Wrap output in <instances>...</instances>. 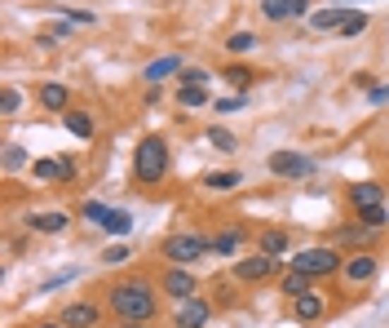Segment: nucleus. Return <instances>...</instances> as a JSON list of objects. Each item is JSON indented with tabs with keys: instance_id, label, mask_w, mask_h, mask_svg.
<instances>
[{
	"instance_id": "1",
	"label": "nucleus",
	"mask_w": 389,
	"mask_h": 328,
	"mask_svg": "<svg viewBox=\"0 0 389 328\" xmlns=\"http://www.w3.org/2000/svg\"><path fill=\"white\" fill-rule=\"evenodd\" d=\"M155 288L146 280H120L111 284V310L120 315V324H150L155 320Z\"/></svg>"
},
{
	"instance_id": "2",
	"label": "nucleus",
	"mask_w": 389,
	"mask_h": 328,
	"mask_svg": "<svg viewBox=\"0 0 389 328\" xmlns=\"http://www.w3.org/2000/svg\"><path fill=\"white\" fill-rule=\"evenodd\" d=\"M164 173H168V142L160 134H150L133 151V182L155 187V182H164Z\"/></svg>"
},
{
	"instance_id": "3",
	"label": "nucleus",
	"mask_w": 389,
	"mask_h": 328,
	"mask_svg": "<svg viewBox=\"0 0 389 328\" xmlns=\"http://www.w3.org/2000/svg\"><path fill=\"white\" fill-rule=\"evenodd\" d=\"M292 266L306 271L310 280H318V275H336V271L345 266V257L336 253V249H328V244H318V249H301V253L292 257Z\"/></svg>"
},
{
	"instance_id": "4",
	"label": "nucleus",
	"mask_w": 389,
	"mask_h": 328,
	"mask_svg": "<svg viewBox=\"0 0 389 328\" xmlns=\"http://www.w3.org/2000/svg\"><path fill=\"white\" fill-rule=\"evenodd\" d=\"M204 253H208V240L204 235H168L164 240V257L173 262V266H195Z\"/></svg>"
},
{
	"instance_id": "5",
	"label": "nucleus",
	"mask_w": 389,
	"mask_h": 328,
	"mask_svg": "<svg viewBox=\"0 0 389 328\" xmlns=\"http://www.w3.org/2000/svg\"><path fill=\"white\" fill-rule=\"evenodd\" d=\"M265 169L275 173V177H310L314 173V160L301 156V151H275V156L265 160Z\"/></svg>"
},
{
	"instance_id": "6",
	"label": "nucleus",
	"mask_w": 389,
	"mask_h": 328,
	"mask_svg": "<svg viewBox=\"0 0 389 328\" xmlns=\"http://www.w3.org/2000/svg\"><path fill=\"white\" fill-rule=\"evenodd\" d=\"M275 271H279V257H270V253H257V257H239V262H234V280H244V284H261V280H270Z\"/></svg>"
},
{
	"instance_id": "7",
	"label": "nucleus",
	"mask_w": 389,
	"mask_h": 328,
	"mask_svg": "<svg viewBox=\"0 0 389 328\" xmlns=\"http://www.w3.org/2000/svg\"><path fill=\"white\" fill-rule=\"evenodd\" d=\"M160 288L168 293V298H177V302H191L195 293H199L195 275L186 271V266H168V271H164V280H160Z\"/></svg>"
},
{
	"instance_id": "8",
	"label": "nucleus",
	"mask_w": 389,
	"mask_h": 328,
	"mask_svg": "<svg viewBox=\"0 0 389 328\" xmlns=\"http://www.w3.org/2000/svg\"><path fill=\"white\" fill-rule=\"evenodd\" d=\"M376 271H381L376 253H354V257H345V266H341V275L349 284H371V280H376Z\"/></svg>"
},
{
	"instance_id": "9",
	"label": "nucleus",
	"mask_w": 389,
	"mask_h": 328,
	"mask_svg": "<svg viewBox=\"0 0 389 328\" xmlns=\"http://www.w3.org/2000/svg\"><path fill=\"white\" fill-rule=\"evenodd\" d=\"M208 320H213V306H208V302H199V298H191V302H181V306H177L173 328H208Z\"/></svg>"
},
{
	"instance_id": "10",
	"label": "nucleus",
	"mask_w": 389,
	"mask_h": 328,
	"mask_svg": "<svg viewBox=\"0 0 389 328\" xmlns=\"http://www.w3.org/2000/svg\"><path fill=\"white\" fill-rule=\"evenodd\" d=\"M349 204H354V213L381 209V204H385V187H381V182H354V187H349Z\"/></svg>"
},
{
	"instance_id": "11",
	"label": "nucleus",
	"mask_w": 389,
	"mask_h": 328,
	"mask_svg": "<svg viewBox=\"0 0 389 328\" xmlns=\"http://www.w3.org/2000/svg\"><path fill=\"white\" fill-rule=\"evenodd\" d=\"M310 9V0H261V13L270 23H287V18H301Z\"/></svg>"
},
{
	"instance_id": "12",
	"label": "nucleus",
	"mask_w": 389,
	"mask_h": 328,
	"mask_svg": "<svg viewBox=\"0 0 389 328\" xmlns=\"http://www.w3.org/2000/svg\"><path fill=\"white\" fill-rule=\"evenodd\" d=\"M27 226H31L36 235H58V231H66V226H71V218H66L62 209H49V213H31Z\"/></svg>"
},
{
	"instance_id": "13",
	"label": "nucleus",
	"mask_w": 389,
	"mask_h": 328,
	"mask_svg": "<svg viewBox=\"0 0 389 328\" xmlns=\"http://www.w3.org/2000/svg\"><path fill=\"white\" fill-rule=\"evenodd\" d=\"M97 320H102V310L89 302H71L62 310V328H97Z\"/></svg>"
},
{
	"instance_id": "14",
	"label": "nucleus",
	"mask_w": 389,
	"mask_h": 328,
	"mask_svg": "<svg viewBox=\"0 0 389 328\" xmlns=\"http://www.w3.org/2000/svg\"><path fill=\"white\" fill-rule=\"evenodd\" d=\"M186 67H181V58L177 54H168V58H155V62H150V67L142 71V80H146V85H164V80L168 76H181Z\"/></svg>"
},
{
	"instance_id": "15",
	"label": "nucleus",
	"mask_w": 389,
	"mask_h": 328,
	"mask_svg": "<svg viewBox=\"0 0 389 328\" xmlns=\"http://www.w3.org/2000/svg\"><path fill=\"white\" fill-rule=\"evenodd\" d=\"M345 23H349V9H345V5H332V9L310 13V27H314V31H341Z\"/></svg>"
},
{
	"instance_id": "16",
	"label": "nucleus",
	"mask_w": 389,
	"mask_h": 328,
	"mask_svg": "<svg viewBox=\"0 0 389 328\" xmlns=\"http://www.w3.org/2000/svg\"><path fill=\"white\" fill-rule=\"evenodd\" d=\"M279 293H287V298L297 302V298H306V293H314V280H310L306 271H297V266H292V271H287L283 280H279Z\"/></svg>"
},
{
	"instance_id": "17",
	"label": "nucleus",
	"mask_w": 389,
	"mask_h": 328,
	"mask_svg": "<svg viewBox=\"0 0 389 328\" xmlns=\"http://www.w3.org/2000/svg\"><path fill=\"white\" fill-rule=\"evenodd\" d=\"M328 315V302L318 298V293H306V298H297V320L301 324H318Z\"/></svg>"
},
{
	"instance_id": "18",
	"label": "nucleus",
	"mask_w": 389,
	"mask_h": 328,
	"mask_svg": "<svg viewBox=\"0 0 389 328\" xmlns=\"http://www.w3.org/2000/svg\"><path fill=\"white\" fill-rule=\"evenodd\" d=\"M239 244H244V231H222V235H213V240H208V253H217V257H234V253H239Z\"/></svg>"
},
{
	"instance_id": "19",
	"label": "nucleus",
	"mask_w": 389,
	"mask_h": 328,
	"mask_svg": "<svg viewBox=\"0 0 389 328\" xmlns=\"http://www.w3.org/2000/svg\"><path fill=\"white\" fill-rule=\"evenodd\" d=\"M62 120H66V134H71V138H84V142L93 138V120H89V111H62Z\"/></svg>"
},
{
	"instance_id": "20",
	"label": "nucleus",
	"mask_w": 389,
	"mask_h": 328,
	"mask_svg": "<svg viewBox=\"0 0 389 328\" xmlns=\"http://www.w3.org/2000/svg\"><path fill=\"white\" fill-rule=\"evenodd\" d=\"M261 253H270V257H283V253H287V231H279V226H270V231H261Z\"/></svg>"
},
{
	"instance_id": "21",
	"label": "nucleus",
	"mask_w": 389,
	"mask_h": 328,
	"mask_svg": "<svg viewBox=\"0 0 389 328\" xmlns=\"http://www.w3.org/2000/svg\"><path fill=\"white\" fill-rule=\"evenodd\" d=\"M239 182H244V177L234 173V169H226V173H208V177H204V187H208V191H234Z\"/></svg>"
},
{
	"instance_id": "22",
	"label": "nucleus",
	"mask_w": 389,
	"mask_h": 328,
	"mask_svg": "<svg viewBox=\"0 0 389 328\" xmlns=\"http://www.w3.org/2000/svg\"><path fill=\"white\" fill-rule=\"evenodd\" d=\"M31 173H36L40 182H62V160H36Z\"/></svg>"
},
{
	"instance_id": "23",
	"label": "nucleus",
	"mask_w": 389,
	"mask_h": 328,
	"mask_svg": "<svg viewBox=\"0 0 389 328\" xmlns=\"http://www.w3.org/2000/svg\"><path fill=\"white\" fill-rule=\"evenodd\" d=\"M40 107H49V111H66V89H62V85H44V89H40Z\"/></svg>"
},
{
	"instance_id": "24",
	"label": "nucleus",
	"mask_w": 389,
	"mask_h": 328,
	"mask_svg": "<svg viewBox=\"0 0 389 328\" xmlns=\"http://www.w3.org/2000/svg\"><path fill=\"white\" fill-rule=\"evenodd\" d=\"M177 102H181V107H204V102H208V89H204V85H181V89H177Z\"/></svg>"
},
{
	"instance_id": "25",
	"label": "nucleus",
	"mask_w": 389,
	"mask_h": 328,
	"mask_svg": "<svg viewBox=\"0 0 389 328\" xmlns=\"http://www.w3.org/2000/svg\"><path fill=\"white\" fill-rule=\"evenodd\" d=\"M102 231H107V235H128V231H133V218H128L124 209H111V218H107Z\"/></svg>"
},
{
	"instance_id": "26",
	"label": "nucleus",
	"mask_w": 389,
	"mask_h": 328,
	"mask_svg": "<svg viewBox=\"0 0 389 328\" xmlns=\"http://www.w3.org/2000/svg\"><path fill=\"white\" fill-rule=\"evenodd\" d=\"M80 213L89 218L93 226H107V218H111V204H102V200H84L80 204Z\"/></svg>"
},
{
	"instance_id": "27",
	"label": "nucleus",
	"mask_w": 389,
	"mask_h": 328,
	"mask_svg": "<svg viewBox=\"0 0 389 328\" xmlns=\"http://www.w3.org/2000/svg\"><path fill=\"white\" fill-rule=\"evenodd\" d=\"M208 146H217V151H234L239 142H234V134H230V129L213 124V129H208Z\"/></svg>"
},
{
	"instance_id": "28",
	"label": "nucleus",
	"mask_w": 389,
	"mask_h": 328,
	"mask_svg": "<svg viewBox=\"0 0 389 328\" xmlns=\"http://www.w3.org/2000/svg\"><path fill=\"white\" fill-rule=\"evenodd\" d=\"M226 49L230 54H248V49H257V36H252V31H234V36L226 40Z\"/></svg>"
},
{
	"instance_id": "29",
	"label": "nucleus",
	"mask_w": 389,
	"mask_h": 328,
	"mask_svg": "<svg viewBox=\"0 0 389 328\" xmlns=\"http://www.w3.org/2000/svg\"><path fill=\"white\" fill-rule=\"evenodd\" d=\"M359 222L367 226V231H385V222H389V213H385V204H381V209H367V213H359Z\"/></svg>"
},
{
	"instance_id": "30",
	"label": "nucleus",
	"mask_w": 389,
	"mask_h": 328,
	"mask_svg": "<svg viewBox=\"0 0 389 328\" xmlns=\"http://www.w3.org/2000/svg\"><path fill=\"white\" fill-rule=\"evenodd\" d=\"M367 226L359 222V226H341V231H336V240H341V244H367Z\"/></svg>"
},
{
	"instance_id": "31",
	"label": "nucleus",
	"mask_w": 389,
	"mask_h": 328,
	"mask_svg": "<svg viewBox=\"0 0 389 328\" xmlns=\"http://www.w3.org/2000/svg\"><path fill=\"white\" fill-rule=\"evenodd\" d=\"M18 107H23V93H18V89H5V93H0V111H5V116H18Z\"/></svg>"
},
{
	"instance_id": "32",
	"label": "nucleus",
	"mask_w": 389,
	"mask_h": 328,
	"mask_svg": "<svg viewBox=\"0 0 389 328\" xmlns=\"http://www.w3.org/2000/svg\"><path fill=\"white\" fill-rule=\"evenodd\" d=\"M363 31H367V13H349V23L341 27V36L349 40V36H363Z\"/></svg>"
},
{
	"instance_id": "33",
	"label": "nucleus",
	"mask_w": 389,
	"mask_h": 328,
	"mask_svg": "<svg viewBox=\"0 0 389 328\" xmlns=\"http://www.w3.org/2000/svg\"><path fill=\"white\" fill-rule=\"evenodd\" d=\"M23 164H27V151H23V146H13V142H9V146H5V169L13 173V169H23Z\"/></svg>"
},
{
	"instance_id": "34",
	"label": "nucleus",
	"mask_w": 389,
	"mask_h": 328,
	"mask_svg": "<svg viewBox=\"0 0 389 328\" xmlns=\"http://www.w3.org/2000/svg\"><path fill=\"white\" fill-rule=\"evenodd\" d=\"M102 262H107V266H124V262H128V249H124V244H111V249L102 253Z\"/></svg>"
},
{
	"instance_id": "35",
	"label": "nucleus",
	"mask_w": 389,
	"mask_h": 328,
	"mask_svg": "<svg viewBox=\"0 0 389 328\" xmlns=\"http://www.w3.org/2000/svg\"><path fill=\"white\" fill-rule=\"evenodd\" d=\"M226 80H230L234 89H248V85H252V71H248V67H230V71H226Z\"/></svg>"
},
{
	"instance_id": "36",
	"label": "nucleus",
	"mask_w": 389,
	"mask_h": 328,
	"mask_svg": "<svg viewBox=\"0 0 389 328\" xmlns=\"http://www.w3.org/2000/svg\"><path fill=\"white\" fill-rule=\"evenodd\" d=\"M181 85H204V89H208V71H199V67H186V71H181Z\"/></svg>"
},
{
	"instance_id": "37",
	"label": "nucleus",
	"mask_w": 389,
	"mask_h": 328,
	"mask_svg": "<svg viewBox=\"0 0 389 328\" xmlns=\"http://www.w3.org/2000/svg\"><path fill=\"white\" fill-rule=\"evenodd\" d=\"M66 18L80 23V27H93V23H97V13H89V9H66Z\"/></svg>"
},
{
	"instance_id": "38",
	"label": "nucleus",
	"mask_w": 389,
	"mask_h": 328,
	"mask_svg": "<svg viewBox=\"0 0 389 328\" xmlns=\"http://www.w3.org/2000/svg\"><path fill=\"white\" fill-rule=\"evenodd\" d=\"M367 98H371V102H389V85H371Z\"/></svg>"
},
{
	"instance_id": "39",
	"label": "nucleus",
	"mask_w": 389,
	"mask_h": 328,
	"mask_svg": "<svg viewBox=\"0 0 389 328\" xmlns=\"http://www.w3.org/2000/svg\"><path fill=\"white\" fill-rule=\"evenodd\" d=\"M217 111H239L244 107V98H222V102H213Z\"/></svg>"
},
{
	"instance_id": "40",
	"label": "nucleus",
	"mask_w": 389,
	"mask_h": 328,
	"mask_svg": "<svg viewBox=\"0 0 389 328\" xmlns=\"http://www.w3.org/2000/svg\"><path fill=\"white\" fill-rule=\"evenodd\" d=\"M71 177H76V160L62 156V182H71Z\"/></svg>"
},
{
	"instance_id": "41",
	"label": "nucleus",
	"mask_w": 389,
	"mask_h": 328,
	"mask_svg": "<svg viewBox=\"0 0 389 328\" xmlns=\"http://www.w3.org/2000/svg\"><path fill=\"white\" fill-rule=\"evenodd\" d=\"M36 328H62V324H36Z\"/></svg>"
},
{
	"instance_id": "42",
	"label": "nucleus",
	"mask_w": 389,
	"mask_h": 328,
	"mask_svg": "<svg viewBox=\"0 0 389 328\" xmlns=\"http://www.w3.org/2000/svg\"><path fill=\"white\" fill-rule=\"evenodd\" d=\"M124 328H138V324H124Z\"/></svg>"
}]
</instances>
